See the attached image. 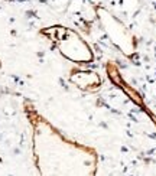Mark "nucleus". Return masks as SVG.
<instances>
[{
    "mask_svg": "<svg viewBox=\"0 0 156 176\" xmlns=\"http://www.w3.org/2000/svg\"><path fill=\"white\" fill-rule=\"evenodd\" d=\"M19 153H20V150H19L18 147H16V149H13V154H19Z\"/></svg>",
    "mask_w": 156,
    "mask_h": 176,
    "instance_id": "f257e3e1",
    "label": "nucleus"
},
{
    "mask_svg": "<svg viewBox=\"0 0 156 176\" xmlns=\"http://www.w3.org/2000/svg\"><path fill=\"white\" fill-rule=\"evenodd\" d=\"M7 176H15V175H13V173H9V175H7Z\"/></svg>",
    "mask_w": 156,
    "mask_h": 176,
    "instance_id": "f03ea898",
    "label": "nucleus"
}]
</instances>
